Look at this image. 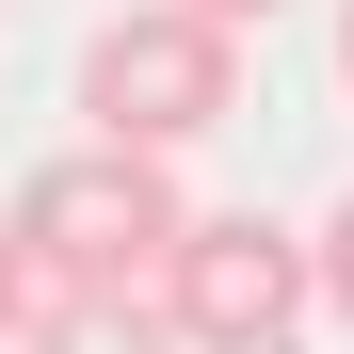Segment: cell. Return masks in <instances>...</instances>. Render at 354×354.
Returning <instances> with one entry per match:
<instances>
[{"mask_svg": "<svg viewBox=\"0 0 354 354\" xmlns=\"http://www.w3.org/2000/svg\"><path fill=\"white\" fill-rule=\"evenodd\" d=\"M242 113V32L194 17V0H113L81 32V145H129V161H177Z\"/></svg>", "mask_w": 354, "mask_h": 354, "instance_id": "cell-1", "label": "cell"}, {"mask_svg": "<svg viewBox=\"0 0 354 354\" xmlns=\"http://www.w3.org/2000/svg\"><path fill=\"white\" fill-rule=\"evenodd\" d=\"M0 225H17L32 290H161L194 194H177L161 161H129V145H65V161L17 177V209H0Z\"/></svg>", "mask_w": 354, "mask_h": 354, "instance_id": "cell-2", "label": "cell"}, {"mask_svg": "<svg viewBox=\"0 0 354 354\" xmlns=\"http://www.w3.org/2000/svg\"><path fill=\"white\" fill-rule=\"evenodd\" d=\"M145 306H161L177 354H290V338H306V306H322L306 225H274V209H194Z\"/></svg>", "mask_w": 354, "mask_h": 354, "instance_id": "cell-3", "label": "cell"}, {"mask_svg": "<svg viewBox=\"0 0 354 354\" xmlns=\"http://www.w3.org/2000/svg\"><path fill=\"white\" fill-rule=\"evenodd\" d=\"M17 354H177V338H161V306H145V290H48Z\"/></svg>", "mask_w": 354, "mask_h": 354, "instance_id": "cell-4", "label": "cell"}, {"mask_svg": "<svg viewBox=\"0 0 354 354\" xmlns=\"http://www.w3.org/2000/svg\"><path fill=\"white\" fill-rule=\"evenodd\" d=\"M306 274H322V306H338V322H354V194H338V209H322V225H306Z\"/></svg>", "mask_w": 354, "mask_h": 354, "instance_id": "cell-5", "label": "cell"}, {"mask_svg": "<svg viewBox=\"0 0 354 354\" xmlns=\"http://www.w3.org/2000/svg\"><path fill=\"white\" fill-rule=\"evenodd\" d=\"M32 306H48V290H32V258H17V225H0V354L32 338Z\"/></svg>", "mask_w": 354, "mask_h": 354, "instance_id": "cell-6", "label": "cell"}, {"mask_svg": "<svg viewBox=\"0 0 354 354\" xmlns=\"http://www.w3.org/2000/svg\"><path fill=\"white\" fill-rule=\"evenodd\" d=\"M194 17H225V32H258V17H274V0H194Z\"/></svg>", "mask_w": 354, "mask_h": 354, "instance_id": "cell-7", "label": "cell"}, {"mask_svg": "<svg viewBox=\"0 0 354 354\" xmlns=\"http://www.w3.org/2000/svg\"><path fill=\"white\" fill-rule=\"evenodd\" d=\"M338 97H354V0H338Z\"/></svg>", "mask_w": 354, "mask_h": 354, "instance_id": "cell-8", "label": "cell"}]
</instances>
